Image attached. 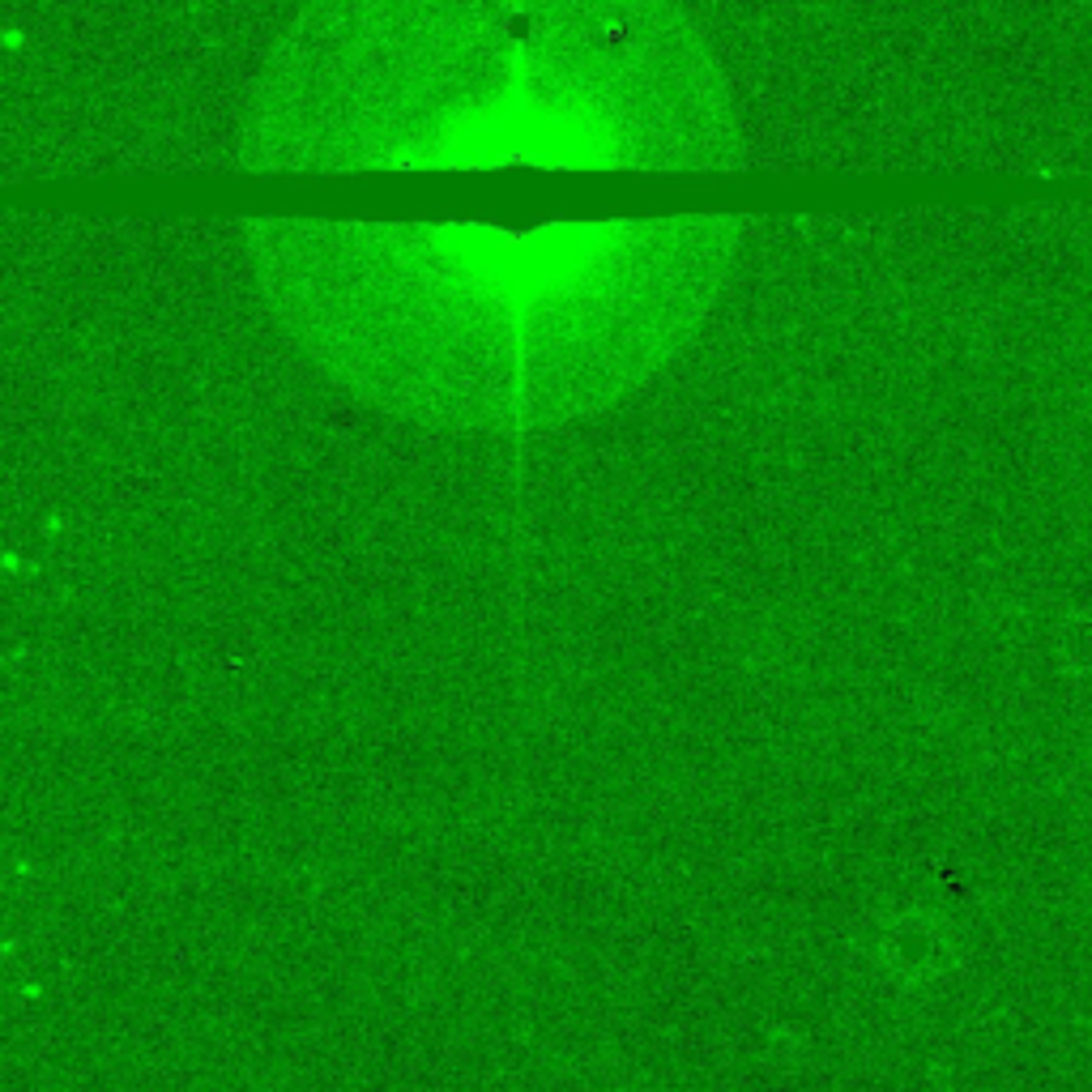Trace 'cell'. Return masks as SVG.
<instances>
[{
	"instance_id": "cell-1",
	"label": "cell",
	"mask_w": 1092,
	"mask_h": 1092,
	"mask_svg": "<svg viewBox=\"0 0 1092 1092\" xmlns=\"http://www.w3.org/2000/svg\"><path fill=\"white\" fill-rule=\"evenodd\" d=\"M283 333L359 401L457 432H529L623 401L696 338L743 218L546 231L260 218Z\"/></svg>"
},
{
	"instance_id": "cell-2",
	"label": "cell",
	"mask_w": 1092,
	"mask_h": 1092,
	"mask_svg": "<svg viewBox=\"0 0 1092 1092\" xmlns=\"http://www.w3.org/2000/svg\"><path fill=\"white\" fill-rule=\"evenodd\" d=\"M235 159L248 176L747 163L730 86L674 0H308Z\"/></svg>"
}]
</instances>
